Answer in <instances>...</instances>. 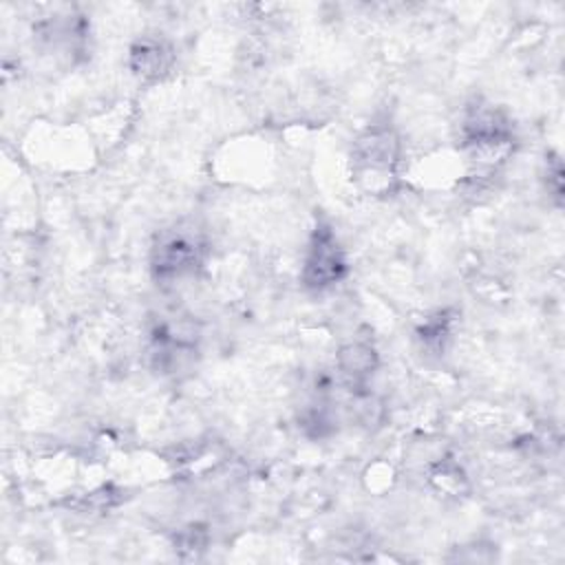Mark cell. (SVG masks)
Returning a JSON list of instances; mask_svg holds the SVG:
<instances>
[{"label": "cell", "instance_id": "6da1fadb", "mask_svg": "<svg viewBox=\"0 0 565 565\" xmlns=\"http://www.w3.org/2000/svg\"><path fill=\"white\" fill-rule=\"evenodd\" d=\"M402 141L397 130L386 121H371L353 141V177L371 192L388 190L397 177Z\"/></svg>", "mask_w": 565, "mask_h": 565}, {"label": "cell", "instance_id": "7a4b0ae2", "mask_svg": "<svg viewBox=\"0 0 565 565\" xmlns=\"http://www.w3.org/2000/svg\"><path fill=\"white\" fill-rule=\"evenodd\" d=\"M205 254V241L194 227L161 230L150 249V271L161 285L179 282L201 269Z\"/></svg>", "mask_w": 565, "mask_h": 565}, {"label": "cell", "instance_id": "3957f363", "mask_svg": "<svg viewBox=\"0 0 565 565\" xmlns=\"http://www.w3.org/2000/svg\"><path fill=\"white\" fill-rule=\"evenodd\" d=\"M461 146L477 159L505 157L514 141L510 117L492 104H475L466 110L459 126Z\"/></svg>", "mask_w": 565, "mask_h": 565}, {"label": "cell", "instance_id": "277c9868", "mask_svg": "<svg viewBox=\"0 0 565 565\" xmlns=\"http://www.w3.org/2000/svg\"><path fill=\"white\" fill-rule=\"evenodd\" d=\"M347 271H349L347 254L338 241L335 230L329 223L318 221L309 236L307 252L302 258V269H300L302 285L311 291H324L338 285L347 276Z\"/></svg>", "mask_w": 565, "mask_h": 565}, {"label": "cell", "instance_id": "5b68a950", "mask_svg": "<svg viewBox=\"0 0 565 565\" xmlns=\"http://www.w3.org/2000/svg\"><path fill=\"white\" fill-rule=\"evenodd\" d=\"M174 64V49L161 35H141L128 49V68L141 82H159Z\"/></svg>", "mask_w": 565, "mask_h": 565}, {"label": "cell", "instance_id": "8992f818", "mask_svg": "<svg viewBox=\"0 0 565 565\" xmlns=\"http://www.w3.org/2000/svg\"><path fill=\"white\" fill-rule=\"evenodd\" d=\"M335 366H338V373H340L344 386L353 395L360 397V395H364L362 388H366L369 377L380 366V355H377V349L373 347V342L355 338V340L344 342L338 349Z\"/></svg>", "mask_w": 565, "mask_h": 565}, {"label": "cell", "instance_id": "52a82bcc", "mask_svg": "<svg viewBox=\"0 0 565 565\" xmlns=\"http://www.w3.org/2000/svg\"><path fill=\"white\" fill-rule=\"evenodd\" d=\"M452 320H455V318H452V313H448V311H437L435 316L426 318L424 324L417 329L419 342H422L426 349L435 351V353L444 351L446 342H448L450 335H452Z\"/></svg>", "mask_w": 565, "mask_h": 565}, {"label": "cell", "instance_id": "ba28073f", "mask_svg": "<svg viewBox=\"0 0 565 565\" xmlns=\"http://www.w3.org/2000/svg\"><path fill=\"white\" fill-rule=\"evenodd\" d=\"M430 479L437 483L439 490L450 492V494H459L461 483L466 481L461 468L452 459H441L439 463H435V468L430 472Z\"/></svg>", "mask_w": 565, "mask_h": 565}, {"label": "cell", "instance_id": "9c48e42d", "mask_svg": "<svg viewBox=\"0 0 565 565\" xmlns=\"http://www.w3.org/2000/svg\"><path fill=\"white\" fill-rule=\"evenodd\" d=\"M174 550H179L181 556L185 558H196L199 552L205 550L207 545V532L201 525H190L183 527L177 536H174Z\"/></svg>", "mask_w": 565, "mask_h": 565}, {"label": "cell", "instance_id": "30bf717a", "mask_svg": "<svg viewBox=\"0 0 565 565\" xmlns=\"http://www.w3.org/2000/svg\"><path fill=\"white\" fill-rule=\"evenodd\" d=\"M545 188H547V194L561 205V199H563V166H561V159L556 154H550V159H547Z\"/></svg>", "mask_w": 565, "mask_h": 565}]
</instances>
